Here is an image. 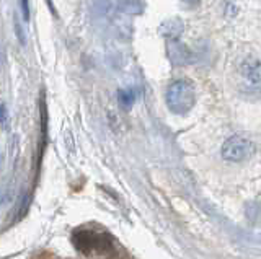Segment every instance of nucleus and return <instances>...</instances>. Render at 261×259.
I'll list each match as a JSON object with an SVG mask.
<instances>
[{
  "label": "nucleus",
  "mask_w": 261,
  "mask_h": 259,
  "mask_svg": "<svg viewBox=\"0 0 261 259\" xmlns=\"http://www.w3.org/2000/svg\"><path fill=\"white\" fill-rule=\"evenodd\" d=\"M196 103V90L190 80H176L167 90V104L178 116L188 114Z\"/></svg>",
  "instance_id": "nucleus-1"
},
{
  "label": "nucleus",
  "mask_w": 261,
  "mask_h": 259,
  "mask_svg": "<svg viewBox=\"0 0 261 259\" xmlns=\"http://www.w3.org/2000/svg\"><path fill=\"white\" fill-rule=\"evenodd\" d=\"M253 155V143L242 135H233L227 139L222 145V157L227 161L240 163L243 160H248Z\"/></svg>",
  "instance_id": "nucleus-2"
},
{
  "label": "nucleus",
  "mask_w": 261,
  "mask_h": 259,
  "mask_svg": "<svg viewBox=\"0 0 261 259\" xmlns=\"http://www.w3.org/2000/svg\"><path fill=\"white\" fill-rule=\"evenodd\" d=\"M240 82L247 93L261 95V62L245 59L240 66Z\"/></svg>",
  "instance_id": "nucleus-3"
},
{
  "label": "nucleus",
  "mask_w": 261,
  "mask_h": 259,
  "mask_svg": "<svg viewBox=\"0 0 261 259\" xmlns=\"http://www.w3.org/2000/svg\"><path fill=\"white\" fill-rule=\"evenodd\" d=\"M103 241H105L103 237L95 235L92 232H80V233H75V237H73V243H75V246L80 251H90L95 248H101Z\"/></svg>",
  "instance_id": "nucleus-4"
},
{
  "label": "nucleus",
  "mask_w": 261,
  "mask_h": 259,
  "mask_svg": "<svg viewBox=\"0 0 261 259\" xmlns=\"http://www.w3.org/2000/svg\"><path fill=\"white\" fill-rule=\"evenodd\" d=\"M118 98H119L121 106L129 109L134 104V101H136V92L134 90H121Z\"/></svg>",
  "instance_id": "nucleus-5"
},
{
  "label": "nucleus",
  "mask_w": 261,
  "mask_h": 259,
  "mask_svg": "<svg viewBox=\"0 0 261 259\" xmlns=\"http://www.w3.org/2000/svg\"><path fill=\"white\" fill-rule=\"evenodd\" d=\"M21 7H23V15L24 18H30V7H28V0H21Z\"/></svg>",
  "instance_id": "nucleus-6"
},
{
  "label": "nucleus",
  "mask_w": 261,
  "mask_h": 259,
  "mask_svg": "<svg viewBox=\"0 0 261 259\" xmlns=\"http://www.w3.org/2000/svg\"><path fill=\"white\" fill-rule=\"evenodd\" d=\"M5 118H7V108L0 103V123H4Z\"/></svg>",
  "instance_id": "nucleus-7"
},
{
  "label": "nucleus",
  "mask_w": 261,
  "mask_h": 259,
  "mask_svg": "<svg viewBox=\"0 0 261 259\" xmlns=\"http://www.w3.org/2000/svg\"><path fill=\"white\" fill-rule=\"evenodd\" d=\"M183 2H186L190 7H196V5H199L201 0H183Z\"/></svg>",
  "instance_id": "nucleus-8"
}]
</instances>
